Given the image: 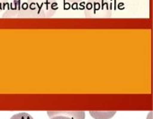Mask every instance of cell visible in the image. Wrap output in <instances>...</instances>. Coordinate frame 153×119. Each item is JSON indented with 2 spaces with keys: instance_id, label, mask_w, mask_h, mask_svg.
Segmentation results:
<instances>
[{
  "instance_id": "cell-8",
  "label": "cell",
  "mask_w": 153,
  "mask_h": 119,
  "mask_svg": "<svg viewBox=\"0 0 153 119\" xmlns=\"http://www.w3.org/2000/svg\"><path fill=\"white\" fill-rule=\"evenodd\" d=\"M51 119H72V118H68V117H65V116H53Z\"/></svg>"
},
{
  "instance_id": "cell-3",
  "label": "cell",
  "mask_w": 153,
  "mask_h": 119,
  "mask_svg": "<svg viewBox=\"0 0 153 119\" xmlns=\"http://www.w3.org/2000/svg\"><path fill=\"white\" fill-rule=\"evenodd\" d=\"M3 17H33L27 2L15 0L7 8Z\"/></svg>"
},
{
  "instance_id": "cell-9",
  "label": "cell",
  "mask_w": 153,
  "mask_h": 119,
  "mask_svg": "<svg viewBox=\"0 0 153 119\" xmlns=\"http://www.w3.org/2000/svg\"><path fill=\"white\" fill-rule=\"evenodd\" d=\"M68 2H70V3H79V2H81L83 0H66Z\"/></svg>"
},
{
  "instance_id": "cell-7",
  "label": "cell",
  "mask_w": 153,
  "mask_h": 119,
  "mask_svg": "<svg viewBox=\"0 0 153 119\" xmlns=\"http://www.w3.org/2000/svg\"><path fill=\"white\" fill-rule=\"evenodd\" d=\"M7 2H8V0H0V11L3 10L6 6L7 5Z\"/></svg>"
},
{
  "instance_id": "cell-1",
  "label": "cell",
  "mask_w": 153,
  "mask_h": 119,
  "mask_svg": "<svg viewBox=\"0 0 153 119\" xmlns=\"http://www.w3.org/2000/svg\"><path fill=\"white\" fill-rule=\"evenodd\" d=\"M33 17H51L58 9L56 0H27Z\"/></svg>"
},
{
  "instance_id": "cell-6",
  "label": "cell",
  "mask_w": 153,
  "mask_h": 119,
  "mask_svg": "<svg viewBox=\"0 0 153 119\" xmlns=\"http://www.w3.org/2000/svg\"><path fill=\"white\" fill-rule=\"evenodd\" d=\"M10 119H33L29 114L22 112V113H18L15 115H13Z\"/></svg>"
},
{
  "instance_id": "cell-4",
  "label": "cell",
  "mask_w": 153,
  "mask_h": 119,
  "mask_svg": "<svg viewBox=\"0 0 153 119\" xmlns=\"http://www.w3.org/2000/svg\"><path fill=\"white\" fill-rule=\"evenodd\" d=\"M48 115L51 117L53 116H65L72 119H84L85 112L83 111H48Z\"/></svg>"
},
{
  "instance_id": "cell-5",
  "label": "cell",
  "mask_w": 153,
  "mask_h": 119,
  "mask_svg": "<svg viewBox=\"0 0 153 119\" xmlns=\"http://www.w3.org/2000/svg\"><path fill=\"white\" fill-rule=\"evenodd\" d=\"M116 114V111H90L95 119H110Z\"/></svg>"
},
{
  "instance_id": "cell-2",
  "label": "cell",
  "mask_w": 153,
  "mask_h": 119,
  "mask_svg": "<svg viewBox=\"0 0 153 119\" xmlns=\"http://www.w3.org/2000/svg\"><path fill=\"white\" fill-rule=\"evenodd\" d=\"M84 13L87 17L103 18L112 16V6L109 0H88Z\"/></svg>"
}]
</instances>
